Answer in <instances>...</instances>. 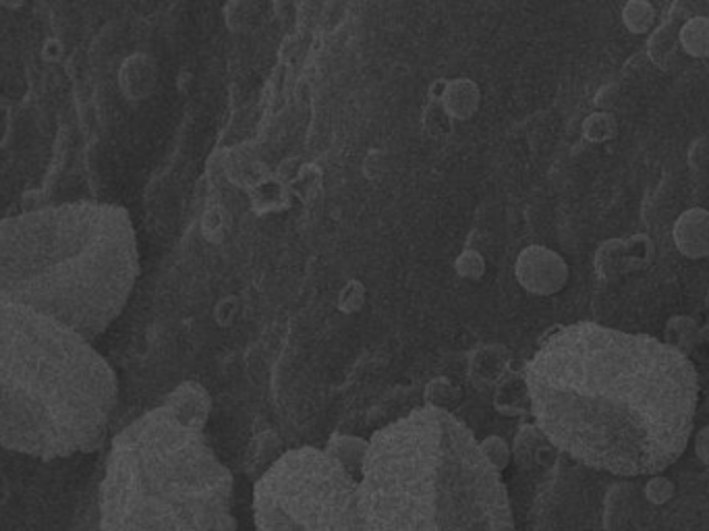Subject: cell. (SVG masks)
<instances>
[{"label": "cell", "instance_id": "7c38bea8", "mask_svg": "<svg viewBox=\"0 0 709 531\" xmlns=\"http://www.w3.org/2000/svg\"><path fill=\"white\" fill-rule=\"evenodd\" d=\"M620 17L631 34L645 36L651 32V27L656 23V9L651 3H645V0H633V3H627L622 7Z\"/></svg>", "mask_w": 709, "mask_h": 531}, {"label": "cell", "instance_id": "8992f818", "mask_svg": "<svg viewBox=\"0 0 709 531\" xmlns=\"http://www.w3.org/2000/svg\"><path fill=\"white\" fill-rule=\"evenodd\" d=\"M359 465H347L316 446H301L278 457L253 488L255 527L258 531H363Z\"/></svg>", "mask_w": 709, "mask_h": 531}, {"label": "cell", "instance_id": "7a4b0ae2", "mask_svg": "<svg viewBox=\"0 0 709 531\" xmlns=\"http://www.w3.org/2000/svg\"><path fill=\"white\" fill-rule=\"evenodd\" d=\"M139 276L129 212L79 200L0 220V297L94 343L127 307Z\"/></svg>", "mask_w": 709, "mask_h": 531}, {"label": "cell", "instance_id": "52a82bcc", "mask_svg": "<svg viewBox=\"0 0 709 531\" xmlns=\"http://www.w3.org/2000/svg\"><path fill=\"white\" fill-rule=\"evenodd\" d=\"M515 276L527 293L552 297L569 283L571 270L558 251L546 245H529L517 258Z\"/></svg>", "mask_w": 709, "mask_h": 531}, {"label": "cell", "instance_id": "30bf717a", "mask_svg": "<svg viewBox=\"0 0 709 531\" xmlns=\"http://www.w3.org/2000/svg\"><path fill=\"white\" fill-rule=\"evenodd\" d=\"M678 44L693 59H709V17H691L678 32Z\"/></svg>", "mask_w": 709, "mask_h": 531}, {"label": "cell", "instance_id": "4fadbf2b", "mask_svg": "<svg viewBox=\"0 0 709 531\" xmlns=\"http://www.w3.org/2000/svg\"><path fill=\"white\" fill-rule=\"evenodd\" d=\"M641 494L647 505L651 507H666L676 496V484L664 473L647 475V480L641 488Z\"/></svg>", "mask_w": 709, "mask_h": 531}, {"label": "cell", "instance_id": "2e32d148", "mask_svg": "<svg viewBox=\"0 0 709 531\" xmlns=\"http://www.w3.org/2000/svg\"><path fill=\"white\" fill-rule=\"evenodd\" d=\"M363 299H365V291H363L361 283H359V281H351V283L343 289V293H340L338 305H340V310H343V312L353 314V312H357L359 307L363 305Z\"/></svg>", "mask_w": 709, "mask_h": 531}, {"label": "cell", "instance_id": "5b68a950", "mask_svg": "<svg viewBox=\"0 0 709 531\" xmlns=\"http://www.w3.org/2000/svg\"><path fill=\"white\" fill-rule=\"evenodd\" d=\"M102 531H235L233 475L168 401L112 440L100 486Z\"/></svg>", "mask_w": 709, "mask_h": 531}, {"label": "cell", "instance_id": "277c9868", "mask_svg": "<svg viewBox=\"0 0 709 531\" xmlns=\"http://www.w3.org/2000/svg\"><path fill=\"white\" fill-rule=\"evenodd\" d=\"M117 403V374L94 343L0 297L3 449L36 459L92 451Z\"/></svg>", "mask_w": 709, "mask_h": 531}, {"label": "cell", "instance_id": "e0dca14e", "mask_svg": "<svg viewBox=\"0 0 709 531\" xmlns=\"http://www.w3.org/2000/svg\"><path fill=\"white\" fill-rule=\"evenodd\" d=\"M695 455L705 467H709V424L695 434Z\"/></svg>", "mask_w": 709, "mask_h": 531}, {"label": "cell", "instance_id": "9a60e30c", "mask_svg": "<svg viewBox=\"0 0 709 531\" xmlns=\"http://www.w3.org/2000/svg\"><path fill=\"white\" fill-rule=\"evenodd\" d=\"M455 268L463 278H469V281H479V278L484 276V272H486V260L481 258V254H477V251L467 249L457 258Z\"/></svg>", "mask_w": 709, "mask_h": 531}, {"label": "cell", "instance_id": "3957f363", "mask_svg": "<svg viewBox=\"0 0 709 531\" xmlns=\"http://www.w3.org/2000/svg\"><path fill=\"white\" fill-rule=\"evenodd\" d=\"M363 531H515L500 469L448 409H415L367 440Z\"/></svg>", "mask_w": 709, "mask_h": 531}, {"label": "cell", "instance_id": "6da1fadb", "mask_svg": "<svg viewBox=\"0 0 709 531\" xmlns=\"http://www.w3.org/2000/svg\"><path fill=\"white\" fill-rule=\"evenodd\" d=\"M525 384L550 444L620 478L662 473L693 436V361L647 334L595 322L564 326L529 359Z\"/></svg>", "mask_w": 709, "mask_h": 531}, {"label": "cell", "instance_id": "8fae6325", "mask_svg": "<svg viewBox=\"0 0 709 531\" xmlns=\"http://www.w3.org/2000/svg\"><path fill=\"white\" fill-rule=\"evenodd\" d=\"M444 104L450 110V115H455L457 119H469L479 104L475 83L469 79L450 81L444 90Z\"/></svg>", "mask_w": 709, "mask_h": 531}, {"label": "cell", "instance_id": "ba28073f", "mask_svg": "<svg viewBox=\"0 0 709 531\" xmlns=\"http://www.w3.org/2000/svg\"><path fill=\"white\" fill-rule=\"evenodd\" d=\"M672 239L689 260H703L709 256V210L689 208L674 220Z\"/></svg>", "mask_w": 709, "mask_h": 531}, {"label": "cell", "instance_id": "9c48e42d", "mask_svg": "<svg viewBox=\"0 0 709 531\" xmlns=\"http://www.w3.org/2000/svg\"><path fill=\"white\" fill-rule=\"evenodd\" d=\"M635 496L637 488L631 482H620L608 490L604 509L606 531H622L629 525L635 513Z\"/></svg>", "mask_w": 709, "mask_h": 531}, {"label": "cell", "instance_id": "5bb4252c", "mask_svg": "<svg viewBox=\"0 0 709 531\" xmlns=\"http://www.w3.org/2000/svg\"><path fill=\"white\" fill-rule=\"evenodd\" d=\"M583 133L591 142H606L616 135V123L608 113H593L583 123Z\"/></svg>", "mask_w": 709, "mask_h": 531}]
</instances>
